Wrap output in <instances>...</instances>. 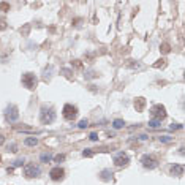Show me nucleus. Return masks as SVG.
Wrapping results in <instances>:
<instances>
[{
	"instance_id": "13",
	"label": "nucleus",
	"mask_w": 185,
	"mask_h": 185,
	"mask_svg": "<svg viewBox=\"0 0 185 185\" xmlns=\"http://www.w3.org/2000/svg\"><path fill=\"white\" fill-rule=\"evenodd\" d=\"M100 179L101 180H111V179H112V173H111L109 169H103L100 173Z\"/></svg>"
},
{
	"instance_id": "9",
	"label": "nucleus",
	"mask_w": 185,
	"mask_h": 185,
	"mask_svg": "<svg viewBox=\"0 0 185 185\" xmlns=\"http://www.w3.org/2000/svg\"><path fill=\"white\" fill-rule=\"evenodd\" d=\"M63 174H65V171L60 168V166H57V168H52V169L49 171V176H51V179H52V180L63 179Z\"/></svg>"
},
{
	"instance_id": "14",
	"label": "nucleus",
	"mask_w": 185,
	"mask_h": 185,
	"mask_svg": "<svg viewBox=\"0 0 185 185\" xmlns=\"http://www.w3.org/2000/svg\"><path fill=\"white\" fill-rule=\"evenodd\" d=\"M40 160H41V163H48L49 160H52V154L51 152H44V154H41Z\"/></svg>"
},
{
	"instance_id": "7",
	"label": "nucleus",
	"mask_w": 185,
	"mask_h": 185,
	"mask_svg": "<svg viewBox=\"0 0 185 185\" xmlns=\"http://www.w3.org/2000/svg\"><path fill=\"white\" fill-rule=\"evenodd\" d=\"M7 119L10 120V122H16L17 119H19V112H17V106L15 104H10L7 108Z\"/></svg>"
},
{
	"instance_id": "16",
	"label": "nucleus",
	"mask_w": 185,
	"mask_h": 185,
	"mask_svg": "<svg viewBox=\"0 0 185 185\" xmlns=\"http://www.w3.org/2000/svg\"><path fill=\"white\" fill-rule=\"evenodd\" d=\"M51 73H52V65H49V67L44 70V81H46V82L51 79Z\"/></svg>"
},
{
	"instance_id": "10",
	"label": "nucleus",
	"mask_w": 185,
	"mask_h": 185,
	"mask_svg": "<svg viewBox=\"0 0 185 185\" xmlns=\"http://www.w3.org/2000/svg\"><path fill=\"white\" fill-rule=\"evenodd\" d=\"M133 106H135V109L138 111V112H142L146 108V98H142V96H138V98L135 100V103H133Z\"/></svg>"
},
{
	"instance_id": "15",
	"label": "nucleus",
	"mask_w": 185,
	"mask_h": 185,
	"mask_svg": "<svg viewBox=\"0 0 185 185\" xmlns=\"http://www.w3.org/2000/svg\"><path fill=\"white\" fill-rule=\"evenodd\" d=\"M123 125H125V122H123L122 119H115L114 123H112V127L115 128V130H120V128H123Z\"/></svg>"
},
{
	"instance_id": "12",
	"label": "nucleus",
	"mask_w": 185,
	"mask_h": 185,
	"mask_svg": "<svg viewBox=\"0 0 185 185\" xmlns=\"http://www.w3.org/2000/svg\"><path fill=\"white\" fill-rule=\"evenodd\" d=\"M24 144H25V146H29V147H33V146L38 144V138H33V136L25 138V139H24Z\"/></svg>"
},
{
	"instance_id": "22",
	"label": "nucleus",
	"mask_w": 185,
	"mask_h": 185,
	"mask_svg": "<svg viewBox=\"0 0 185 185\" xmlns=\"http://www.w3.org/2000/svg\"><path fill=\"white\" fill-rule=\"evenodd\" d=\"M22 165H24V158H17V160L13 161V166H15V168L16 166H22Z\"/></svg>"
},
{
	"instance_id": "1",
	"label": "nucleus",
	"mask_w": 185,
	"mask_h": 185,
	"mask_svg": "<svg viewBox=\"0 0 185 185\" xmlns=\"http://www.w3.org/2000/svg\"><path fill=\"white\" fill-rule=\"evenodd\" d=\"M40 120L41 123H44V125H48V123H52L55 120V112L52 108H48V106H43L40 111Z\"/></svg>"
},
{
	"instance_id": "2",
	"label": "nucleus",
	"mask_w": 185,
	"mask_h": 185,
	"mask_svg": "<svg viewBox=\"0 0 185 185\" xmlns=\"http://www.w3.org/2000/svg\"><path fill=\"white\" fill-rule=\"evenodd\" d=\"M22 84H24V87H27L29 90H33V89H36L38 79H36V76L33 73H24V75H22Z\"/></svg>"
},
{
	"instance_id": "21",
	"label": "nucleus",
	"mask_w": 185,
	"mask_h": 185,
	"mask_svg": "<svg viewBox=\"0 0 185 185\" xmlns=\"http://www.w3.org/2000/svg\"><path fill=\"white\" fill-rule=\"evenodd\" d=\"M0 10L2 11H10V3H7V2H0Z\"/></svg>"
},
{
	"instance_id": "20",
	"label": "nucleus",
	"mask_w": 185,
	"mask_h": 185,
	"mask_svg": "<svg viewBox=\"0 0 185 185\" xmlns=\"http://www.w3.org/2000/svg\"><path fill=\"white\" fill-rule=\"evenodd\" d=\"M154 67H155V68H165V67H166V60H165V59H160L157 63H154Z\"/></svg>"
},
{
	"instance_id": "33",
	"label": "nucleus",
	"mask_w": 185,
	"mask_h": 185,
	"mask_svg": "<svg viewBox=\"0 0 185 185\" xmlns=\"http://www.w3.org/2000/svg\"><path fill=\"white\" fill-rule=\"evenodd\" d=\"M3 142H5V136H3V135H0V146H2Z\"/></svg>"
},
{
	"instance_id": "8",
	"label": "nucleus",
	"mask_w": 185,
	"mask_h": 185,
	"mask_svg": "<svg viewBox=\"0 0 185 185\" xmlns=\"http://www.w3.org/2000/svg\"><path fill=\"white\" fill-rule=\"evenodd\" d=\"M128 161H130V158H128V157L123 154V152H119V154L114 157V165L119 166V168H122V166H127Z\"/></svg>"
},
{
	"instance_id": "27",
	"label": "nucleus",
	"mask_w": 185,
	"mask_h": 185,
	"mask_svg": "<svg viewBox=\"0 0 185 185\" xmlns=\"http://www.w3.org/2000/svg\"><path fill=\"white\" fill-rule=\"evenodd\" d=\"M89 139L90 141H98V133H90V136H89Z\"/></svg>"
},
{
	"instance_id": "5",
	"label": "nucleus",
	"mask_w": 185,
	"mask_h": 185,
	"mask_svg": "<svg viewBox=\"0 0 185 185\" xmlns=\"http://www.w3.org/2000/svg\"><path fill=\"white\" fill-rule=\"evenodd\" d=\"M78 115V108L73 104H65L63 106V117H65L67 120H73L76 119Z\"/></svg>"
},
{
	"instance_id": "30",
	"label": "nucleus",
	"mask_w": 185,
	"mask_h": 185,
	"mask_svg": "<svg viewBox=\"0 0 185 185\" xmlns=\"http://www.w3.org/2000/svg\"><path fill=\"white\" fill-rule=\"evenodd\" d=\"M62 73H65V76L68 78V79H71V71H70V70H67V68H63V70H62Z\"/></svg>"
},
{
	"instance_id": "18",
	"label": "nucleus",
	"mask_w": 185,
	"mask_h": 185,
	"mask_svg": "<svg viewBox=\"0 0 185 185\" xmlns=\"http://www.w3.org/2000/svg\"><path fill=\"white\" fill-rule=\"evenodd\" d=\"M160 125H161V122H160V120H155V119L149 120V127H150V128H158Z\"/></svg>"
},
{
	"instance_id": "4",
	"label": "nucleus",
	"mask_w": 185,
	"mask_h": 185,
	"mask_svg": "<svg viewBox=\"0 0 185 185\" xmlns=\"http://www.w3.org/2000/svg\"><path fill=\"white\" fill-rule=\"evenodd\" d=\"M24 174L27 177H38L41 174V168L35 163H29V165L24 166Z\"/></svg>"
},
{
	"instance_id": "26",
	"label": "nucleus",
	"mask_w": 185,
	"mask_h": 185,
	"mask_svg": "<svg viewBox=\"0 0 185 185\" xmlns=\"http://www.w3.org/2000/svg\"><path fill=\"white\" fill-rule=\"evenodd\" d=\"M78 127H79V128H87V127H89V122L84 119V120H81V122H79V125H78Z\"/></svg>"
},
{
	"instance_id": "24",
	"label": "nucleus",
	"mask_w": 185,
	"mask_h": 185,
	"mask_svg": "<svg viewBox=\"0 0 185 185\" xmlns=\"http://www.w3.org/2000/svg\"><path fill=\"white\" fill-rule=\"evenodd\" d=\"M54 160L57 161V163H60V161L65 160V155H63V154H59V155H55V157H54Z\"/></svg>"
},
{
	"instance_id": "3",
	"label": "nucleus",
	"mask_w": 185,
	"mask_h": 185,
	"mask_svg": "<svg viewBox=\"0 0 185 185\" xmlns=\"http://www.w3.org/2000/svg\"><path fill=\"white\" fill-rule=\"evenodd\" d=\"M150 115H152V119H155V120H163L166 117V108L163 104H154L150 108Z\"/></svg>"
},
{
	"instance_id": "28",
	"label": "nucleus",
	"mask_w": 185,
	"mask_h": 185,
	"mask_svg": "<svg viewBox=\"0 0 185 185\" xmlns=\"http://www.w3.org/2000/svg\"><path fill=\"white\" fill-rule=\"evenodd\" d=\"M5 29H7V21L0 19V30H5Z\"/></svg>"
},
{
	"instance_id": "32",
	"label": "nucleus",
	"mask_w": 185,
	"mask_h": 185,
	"mask_svg": "<svg viewBox=\"0 0 185 185\" xmlns=\"http://www.w3.org/2000/svg\"><path fill=\"white\" fill-rule=\"evenodd\" d=\"M179 128H182L180 123H173V125H171V130H179Z\"/></svg>"
},
{
	"instance_id": "6",
	"label": "nucleus",
	"mask_w": 185,
	"mask_h": 185,
	"mask_svg": "<svg viewBox=\"0 0 185 185\" xmlns=\"http://www.w3.org/2000/svg\"><path fill=\"white\" fill-rule=\"evenodd\" d=\"M141 163H142V166L144 168H147V169H154V168H157L158 166V161H157L152 155H144L141 158Z\"/></svg>"
},
{
	"instance_id": "31",
	"label": "nucleus",
	"mask_w": 185,
	"mask_h": 185,
	"mask_svg": "<svg viewBox=\"0 0 185 185\" xmlns=\"http://www.w3.org/2000/svg\"><path fill=\"white\" fill-rule=\"evenodd\" d=\"M29 30H30V27L25 25L24 29H21V33H22V35H27V33H29Z\"/></svg>"
},
{
	"instance_id": "29",
	"label": "nucleus",
	"mask_w": 185,
	"mask_h": 185,
	"mask_svg": "<svg viewBox=\"0 0 185 185\" xmlns=\"http://www.w3.org/2000/svg\"><path fill=\"white\" fill-rule=\"evenodd\" d=\"M71 65H75L76 68H82V63L79 62V60H73V62H71Z\"/></svg>"
},
{
	"instance_id": "23",
	"label": "nucleus",
	"mask_w": 185,
	"mask_h": 185,
	"mask_svg": "<svg viewBox=\"0 0 185 185\" xmlns=\"http://www.w3.org/2000/svg\"><path fill=\"white\" fill-rule=\"evenodd\" d=\"M8 150H10V152H17L16 142H11V144H8Z\"/></svg>"
},
{
	"instance_id": "11",
	"label": "nucleus",
	"mask_w": 185,
	"mask_h": 185,
	"mask_svg": "<svg viewBox=\"0 0 185 185\" xmlns=\"http://www.w3.org/2000/svg\"><path fill=\"white\" fill-rule=\"evenodd\" d=\"M171 174L180 177V176L184 174V166L182 165H173V166H171Z\"/></svg>"
},
{
	"instance_id": "19",
	"label": "nucleus",
	"mask_w": 185,
	"mask_h": 185,
	"mask_svg": "<svg viewBox=\"0 0 185 185\" xmlns=\"http://www.w3.org/2000/svg\"><path fill=\"white\" fill-rule=\"evenodd\" d=\"M160 51H161V52H163V54H168L169 51H171V46H169L168 43H163V44L160 46Z\"/></svg>"
},
{
	"instance_id": "17",
	"label": "nucleus",
	"mask_w": 185,
	"mask_h": 185,
	"mask_svg": "<svg viewBox=\"0 0 185 185\" xmlns=\"http://www.w3.org/2000/svg\"><path fill=\"white\" fill-rule=\"evenodd\" d=\"M158 141L163 142V144H169V142H173V138L171 136H158Z\"/></svg>"
},
{
	"instance_id": "25",
	"label": "nucleus",
	"mask_w": 185,
	"mask_h": 185,
	"mask_svg": "<svg viewBox=\"0 0 185 185\" xmlns=\"http://www.w3.org/2000/svg\"><path fill=\"white\" fill-rule=\"evenodd\" d=\"M94 155V152H92L90 149H86L84 152H82V157H87V158H89V157H92Z\"/></svg>"
}]
</instances>
